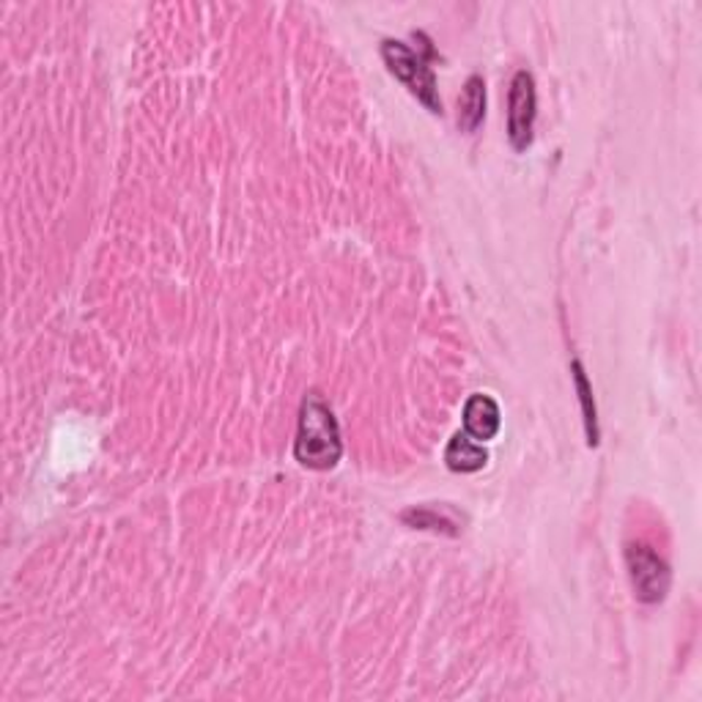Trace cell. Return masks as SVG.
Here are the masks:
<instances>
[{
	"instance_id": "cell-3",
	"label": "cell",
	"mask_w": 702,
	"mask_h": 702,
	"mask_svg": "<svg viewBox=\"0 0 702 702\" xmlns=\"http://www.w3.org/2000/svg\"><path fill=\"white\" fill-rule=\"evenodd\" d=\"M626 566H629L631 587L642 604H662L673 584L669 566L645 544H631L626 549Z\"/></svg>"
},
{
	"instance_id": "cell-8",
	"label": "cell",
	"mask_w": 702,
	"mask_h": 702,
	"mask_svg": "<svg viewBox=\"0 0 702 702\" xmlns=\"http://www.w3.org/2000/svg\"><path fill=\"white\" fill-rule=\"evenodd\" d=\"M401 522L415 530H433V533L459 535V524L450 516H442L439 508H409V511L401 513Z\"/></svg>"
},
{
	"instance_id": "cell-4",
	"label": "cell",
	"mask_w": 702,
	"mask_h": 702,
	"mask_svg": "<svg viewBox=\"0 0 702 702\" xmlns=\"http://www.w3.org/2000/svg\"><path fill=\"white\" fill-rule=\"evenodd\" d=\"M535 116H538L535 78L527 69H522L513 74L511 94H508V141L516 152H527L533 146Z\"/></svg>"
},
{
	"instance_id": "cell-6",
	"label": "cell",
	"mask_w": 702,
	"mask_h": 702,
	"mask_svg": "<svg viewBox=\"0 0 702 702\" xmlns=\"http://www.w3.org/2000/svg\"><path fill=\"white\" fill-rule=\"evenodd\" d=\"M444 464H448L450 473H478V469H484V466L489 464V450H486L478 439L469 437V433L459 431L450 437L448 448H444Z\"/></svg>"
},
{
	"instance_id": "cell-1",
	"label": "cell",
	"mask_w": 702,
	"mask_h": 702,
	"mask_svg": "<svg viewBox=\"0 0 702 702\" xmlns=\"http://www.w3.org/2000/svg\"><path fill=\"white\" fill-rule=\"evenodd\" d=\"M343 442L341 426L335 420V412L330 409L319 393H308L299 409L297 439H294V459L308 469H332L341 461Z\"/></svg>"
},
{
	"instance_id": "cell-9",
	"label": "cell",
	"mask_w": 702,
	"mask_h": 702,
	"mask_svg": "<svg viewBox=\"0 0 702 702\" xmlns=\"http://www.w3.org/2000/svg\"><path fill=\"white\" fill-rule=\"evenodd\" d=\"M573 371V382H576V393L579 401H582V412H584V428H587V442L598 444V423H596V404H593V390L587 377H584L582 362L573 360L571 366Z\"/></svg>"
},
{
	"instance_id": "cell-2",
	"label": "cell",
	"mask_w": 702,
	"mask_h": 702,
	"mask_svg": "<svg viewBox=\"0 0 702 702\" xmlns=\"http://www.w3.org/2000/svg\"><path fill=\"white\" fill-rule=\"evenodd\" d=\"M431 56H433V47L426 34H423L420 50H412L406 41H395V39L382 41V58L384 63H388L390 74H393L395 80H401V83H404L406 88H409L412 94H415L417 99L433 112V116H442L444 107L437 91V74H433V69L428 67Z\"/></svg>"
},
{
	"instance_id": "cell-5",
	"label": "cell",
	"mask_w": 702,
	"mask_h": 702,
	"mask_svg": "<svg viewBox=\"0 0 702 702\" xmlns=\"http://www.w3.org/2000/svg\"><path fill=\"white\" fill-rule=\"evenodd\" d=\"M502 415L500 406L491 395L475 393L469 395V401L464 404V433H469L478 442H489L500 433Z\"/></svg>"
},
{
	"instance_id": "cell-7",
	"label": "cell",
	"mask_w": 702,
	"mask_h": 702,
	"mask_svg": "<svg viewBox=\"0 0 702 702\" xmlns=\"http://www.w3.org/2000/svg\"><path fill=\"white\" fill-rule=\"evenodd\" d=\"M486 119V83L480 74H473L466 80L464 91L459 96V130L478 132V127Z\"/></svg>"
}]
</instances>
